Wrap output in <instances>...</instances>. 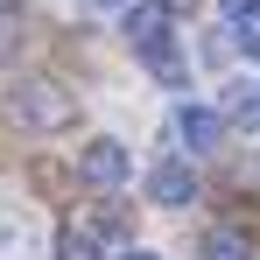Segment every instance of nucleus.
Instances as JSON below:
<instances>
[{
  "mask_svg": "<svg viewBox=\"0 0 260 260\" xmlns=\"http://www.w3.org/2000/svg\"><path fill=\"white\" fill-rule=\"evenodd\" d=\"M120 260H162V253H148V246H127V253H120Z\"/></svg>",
  "mask_w": 260,
  "mask_h": 260,
  "instance_id": "12",
  "label": "nucleus"
},
{
  "mask_svg": "<svg viewBox=\"0 0 260 260\" xmlns=\"http://www.w3.org/2000/svg\"><path fill=\"white\" fill-rule=\"evenodd\" d=\"M218 7H225V21H232V14H246V7H260V0H218Z\"/></svg>",
  "mask_w": 260,
  "mask_h": 260,
  "instance_id": "11",
  "label": "nucleus"
},
{
  "mask_svg": "<svg viewBox=\"0 0 260 260\" xmlns=\"http://www.w3.org/2000/svg\"><path fill=\"white\" fill-rule=\"evenodd\" d=\"M0 14H14V0H0Z\"/></svg>",
  "mask_w": 260,
  "mask_h": 260,
  "instance_id": "14",
  "label": "nucleus"
},
{
  "mask_svg": "<svg viewBox=\"0 0 260 260\" xmlns=\"http://www.w3.org/2000/svg\"><path fill=\"white\" fill-rule=\"evenodd\" d=\"M232 49L260 63V7H246V14H232Z\"/></svg>",
  "mask_w": 260,
  "mask_h": 260,
  "instance_id": "9",
  "label": "nucleus"
},
{
  "mask_svg": "<svg viewBox=\"0 0 260 260\" xmlns=\"http://www.w3.org/2000/svg\"><path fill=\"white\" fill-rule=\"evenodd\" d=\"M253 99H260V91H253Z\"/></svg>",
  "mask_w": 260,
  "mask_h": 260,
  "instance_id": "15",
  "label": "nucleus"
},
{
  "mask_svg": "<svg viewBox=\"0 0 260 260\" xmlns=\"http://www.w3.org/2000/svg\"><path fill=\"white\" fill-rule=\"evenodd\" d=\"M148 204H162V211H183V204H197V169L190 162H155L148 169Z\"/></svg>",
  "mask_w": 260,
  "mask_h": 260,
  "instance_id": "6",
  "label": "nucleus"
},
{
  "mask_svg": "<svg viewBox=\"0 0 260 260\" xmlns=\"http://www.w3.org/2000/svg\"><path fill=\"white\" fill-rule=\"evenodd\" d=\"M91 7H113V14H120V7H134V0H91Z\"/></svg>",
  "mask_w": 260,
  "mask_h": 260,
  "instance_id": "13",
  "label": "nucleus"
},
{
  "mask_svg": "<svg viewBox=\"0 0 260 260\" xmlns=\"http://www.w3.org/2000/svg\"><path fill=\"white\" fill-rule=\"evenodd\" d=\"M78 176L99 190H120V183H134V148L120 134H91V141H78Z\"/></svg>",
  "mask_w": 260,
  "mask_h": 260,
  "instance_id": "4",
  "label": "nucleus"
},
{
  "mask_svg": "<svg viewBox=\"0 0 260 260\" xmlns=\"http://www.w3.org/2000/svg\"><path fill=\"white\" fill-rule=\"evenodd\" d=\"M43 253H49V232L36 218V204L0 183V260H43Z\"/></svg>",
  "mask_w": 260,
  "mask_h": 260,
  "instance_id": "3",
  "label": "nucleus"
},
{
  "mask_svg": "<svg viewBox=\"0 0 260 260\" xmlns=\"http://www.w3.org/2000/svg\"><path fill=\"white\" fill-rule=\"evenodd\" d=\"M120 28H127V49L162 78V85H190V63H183V43H176V14L162 7V0L120 7Z\"/></svg>",
  "mask_w": 260,
  "mask_h": 260,
  "instance_id": "1",
  "label": "nucleus"
},
{
  "mask_svg": "<svg viewBox=\"0 0 260 260\" xmlns=\"http://www.w3.org/2000/svg\"><path fill=\"white\" fill-rule=\"evenodd\" d=\"M21 56V28H14V14H0V63H14Z\"/></svg>",
  "mask_w": 260,
  "mask_h": 260,
  "instance_id": "10",
  "label": "nucleus"
},
{
  "mask_svg": "<svg viewBox=\"0 0 260 260\" xmlns=\"http://www.w3.org/2000/svg\"><path fill=\"white\" fill-rule=\"evenodd\" d=\"M49 260H106V239H99L91 225H63V232L49 239Z\"/></svg>",
  "mask_w": 260,
  "mask_h": 260,
  "instance_id": "7",
  "label": "nucleus"
},
{
  "mask_svg": "<svg viewBox=\"0 0 260 260\" xmlns=\"http://www.w3.org/2000/svg\"><path fill=\"white\" fill-rule=\"evenodd\" d=\"M7 113H14V127H28V134H63L78 120V99L56 78H14L7 85Z\"/></svg>",
  "mask_w": 260,
  "mask_h": 260,
  "instance_id": "2",
  "label": "nucleus"
},
{
  "mask_svg": "<svg viewBox=\"0 0 260 260\" xmlns=\"http://www.w3.org/2000/svg\"><path fill=\"white\" fill-rule=\"evenodd\" d=\"M176 141H183L190 155H211L218 141H225V113L204 106V99H183V106H176Z\"/></svg>",
  "mask_w": 260,
  "mask_h": 260,
  "instance_id": "5",
  "label": "nucleus"
},
{
  "mask_svg": "<svg viewBox=\"0 0 260 260\" xmlns=\"http://www.w3.org/2000/svg\"><path fill=\"white\" fill-rule=\"evenodd\" d=\"M197 253H204V260H253V246H246V232H239V225H211Z\"/></svg>",
  "mask_w": 260,
  "mask_h": 260,
  "instance_id": "8",
  "label": "nucleus"
}]
</instances>
